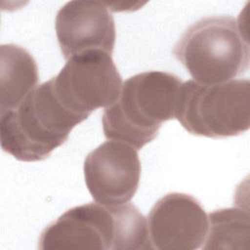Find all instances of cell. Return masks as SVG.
Listing matches in <instances>:
<instances>
[{
    "label": "cell",
    "instance_id": "1",
    "mask_svg": "<svg viewBox=\"0 0 250 250\" xmlns=\"http://www.w3.org/2000/svg\"><path fill=\"white\" fill-rule=\"evenodd\" d=\"M38 248L151 250L147 220L130 203L90 202L61 215L41 232Z\"/></svg>",
    "mask_w": 250,
    "mask_h": 250
},
{
    "label": "cell",
    "instance_id": "2",
    "mask_svg": "<svg viewBox=\"0 0 250 250\" xmlns=\"http://www.w3.org/2000/svg\"><path fill=\"white\" fill-rule=\"evenodd\" d=\"M182 80L164 71H146L122 83L118 99L104 108L103 130L107 140L137 150L158 135L163 122L174 119Z\"/></svg>",
    "mask_w": 250,
    "mask_h": 250
},
{
    "label": "cell",
    "instance_id": "3",
    "mask_svg": "<svg viewBox=\"0 0 250 250\" xmlns=\"http://www.w3.org/2000/svg\"><path fill=\"white\" fill-rule=\"evenodd\" d=\"M173 54L192 80L206 85L233 80L249 67V44L242 23L229 16L206 17L191 24Z\"/></svg>",
    "mask_w": 250,
    "mask_h": 250
},
{
    "label": "cell",
    "instance_id": "4",
    "mask_svg": "<svg viewBox=\"0 0 250 250\" xmlns=\"http://www.w3.org/2000/svg\"><path fill=\"white\" fill-rule=\"evenodd\" d=\"M0 115L1 147L23 162L47 159L82 122L58 102L49 81L37 85L18 107Z\"/></svg>",
    "mask_w": 250,
    "mask_h": 250
},
{
    "label": "cell",
    "instance_id": "5",
    "mask_svg": "<svg viewBox=\"0 0 250 250\" xmlns=\"http://www.w3.org/2000/svg\"><path fill=\"white\" fill-rule=\"evenodd\" d=\"M249 104L248 79L212 85L188 80L180 87L175 118L191 135L226 139L249 129Z\"/></svg>",
    "mask_w": 250,
    "mask_h": 250
},
{
    "label": "cell",
    "instance_id": "6",
    "mask_svg": "<svg viewBox=\"0 0 250 250\" xmlns=\"http://www.w3.org/2000/svg\"><path fill=\"white\" fill-rule=\"evenodd\" d=\"M49 82L58 102L81 121L94 110L112 104L122 87L111 55L104 51L71 57Z\"/></svg>",
    "mask_w": 250,
    "mask_h": 250
},
{
    "label": "cell",
    "instance_id": "7",
    "mask_svg": "<svg viewBox=\"0 0 250 250\" xmlns=\"http://www.w3.org/2000/svg\"><path fill=\"white\" fill-rule=\"evenodd\" d=\"M84 179L93 199L103 205L128 203L141 177L138 150L127 143L108 140L86 156Z\"/></svg>",
    "mask_w": 250,
    "mask_h": 250
},
{
    "label": "cell",
    "instance_id": "8",
    "mask_svg": "<svg viewBox=\"0 0 250 250\" xmlns=\"http://www.w3.org/2000/svg\"><path fill=\"white\" fill-rule=\"evenodd\" d=\"M146 220L152 249L158 250L201 248L209 226L199 201L182 192H171L157 200Z\"/></svg>",
    "mask_w": 250,
    "mask_h": 250
},
{
    "label": "cell",
    "instance_id": "9",
    "mask_svg": "<svg viewBox=\"0 0 250 250\" xmlns=\"http://www.w3.org/2000/svg\"><path fill=\"white\" fill-rule=\"evenodd\" d=\"M55 29L63 58L89 52L112 54L115 44L114 20L100 1H69L57 13Z\"/></svg>",
    "mask_w": 250,
    "mask_h": 250
},
{
    "label": "cell",
    "instance_id": "10",
    "mask_svg": "<svg viewBox=\"0 0 250 250\" xmlns=\"http://www.w3.org/2000/svg\"><path fill=\"white\" fill-rule=\"evenodd\" d=\"M0 113L18 107L37 86L38 67L33 57L22 47H0Z\"/></svg>",
    "mask_w": 250,
    "mask_h": 250
},
{
    "label": "cell",
    "instance_id": "11",
    "mask_svg": "<svg viewBox=\"0 0 250 250\" xmlns=\"http://www.w3.org/2000/svg\"><path fill=\"white\" fill-rule=\"evenodd\" d=\"M208 231L202 249H247L250 233L247 210L242 207L215 210L208 215Z\"/></svg>",
    "mask_w": 250,
    "mask_h": 250
}]
</instances>
